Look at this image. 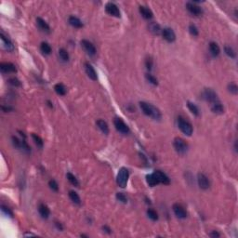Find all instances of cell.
<instances>
[{"label":"cell","mask_w":238,"mask_h":238,"mask_svg":"<svg viewBox=\"0 0 238 238\" xmlns=\"http://www.w3.org/2000/svg\"><path fill=\"white\" fill-rule=\"evenodd\" d=\"M140 106H141V109L142 110L144 115H146L148 117H151L152 118L156 119V120H160L162 117L160 111L156 107H155L154 105H152L150 103H147V102H141Z\"/></svg>","instance_id":"6da1fadb"},{"label":"cell","mask_w":238,"mask_h":238,"mask_svg":"<svg viewBox=\"0 0 238 238\" xmlns=\"http://www.w3.org/2000/svg\"><path fill=\"white\" fill-rule=\"evenodd\" d=\"M178 126L179 128L187 136H191L193 134V126L191 125L190 122H188L187 120L180 117L178 118Z\"/></svg>","instance_id":"7a4b0ae2"},{"label":"cell","mask_w":238,"mask_h":238,"mask_svg":"<svg viewBox=\"0 0 238 238\" xmlns=\"http://www.w3.org/2000/svg\"><path fill=\"white\" fill-rule=\"evenodd\" d=\"M128 176H129L128 170L126 167H121L117 177V182L121 188H125L126 186Z\"/></svg>","instance_id":"3957f363"},{"label":"cell","mask_w":238,"mask_h":238,"mask_svg":"<svg viewBox=\"0 0 238 238\" xmlns=\"http://www.w3.org/2000/svg\"><path fill=\"white\" fill-rule=\"evenodd\" d=\"M173 145H174L176 152L181 155H184L188 150V145H187L186 141L181 138H176L174 140Z\"/></svg>","instance_id":"277c9868"},{"label":"cell","mask_w":238,"mask_h":238,"mask_svg":"<svg viewBox=\"0 0 238 238\" xmlns=\"http://www.w3.org/2000/svg\"><path fill=\"white\" fill-rule=\"evenodd\" d=\"M203 98L206 102H210L211 104L216 102H219V98H218L217 93L214 90H212L211 88H206L203 91Z\"/></svg>","instance_id":"5b68a950"},{"label":"cell","mask_w":238,"mask_h":238,"mask_svg":"<svg viewBox=\"0 0 238 238\" xmlns=\"http://www.w3.org/2000/svg\"><path fill=\"white\" fill-rule=\"evenodd\" d=\"M114 124L116 128L118 130L119 132L123 133V134H127L129 132V127L122 120L121 118H116L114 120Z\"/></svg>","instance_id":"8992f818"},{"label":"cell","mask_w":238,"mask_h":238,"mask_svg":"<svg viewBox=\"0 0 238 238\" xmlns=\"http://www.w3.org/2000/svg\"><path fill=\"white\" fill-rule=\"evenodd\" d=\"M81 46L83 47V48L85 49V51H86L88 55L94 56V55L96 54V47H95V46H94L91 42H89L88 40H82V41H81Z\"/></svg>","instance_id":"52a82bcc"},{"label":"cell","mask_w":238,"mask_h":238,"mask_svg":"<svg viewBox=\"0 0 238 238\" xmlns=\"http://www.w3.org/2000/svg\"><path fill=\"white\" fill-rule=\"evenodd\" d=\"M172 208H173L174 214L176 215L177 218H179V219H185L187 217V212H186L185 208L181 205H180V204H174Z\"/></svg>","instance_id":"ba28073f"},{"label":"cell","mask_w":238,"mask_h":238,"mask_svg":"<svg viewBox=\"0 0 238 238\" xmlns=\"http://www.w3.org/2000/svg\"><path fill=\"white\" fill-rule=\"evenodd\" d=\"M197 182H198L199 187L203 190H206L209 188L210 186V182L209 180L207 179V177L203 174V173H199L197 176Z\"/></svg>","instance_id":"9c48e42d"},{"label":"cell","mask_w":238,"mask_h":238,"mask_svg":"<svg viewBox=\"0 0 238 238\" xmlns=\"http://www.w3.org/2000/svg\"><path fill=\"white\" fill-rule=\"evenodd\" d=\"M105 10L108 14L112 15V16H115V17H117L119 18L120 17V10H119L118 7L114 4V3H108L106 4L105 6Z\"/></svg>","instance_id":"30bf717a"},{"label":"cell","mask_w":238,"mask_h":238,"mask_svg":"<svg viewBox=\"0 0 238 238\" xmlns=\"http://www.w3.org/2000/svg\"><path fill=\"white\" fill-rule=\"evenodd\" d=\"M162 36L164 39L169 43L174 42L176 39V35L171 28H164L162 30Z\"/></svg>","instance_id":"8fae6325"},{"label":"cell","mask_w":238,"mask_h":238,"mask_svg":"<svg viewBox=\"0 0 238 238\" xmlns=\"http://www.w3.org/2000/svg\"><path fill=\"white\" fill-rule=\"evenodd\" d=\"M186 7L188 9V11L193 14V15H196V16H199L203 13V10L202 8L199 7L198 5L195 4V3H192V2H189L186 4Z\"/></svg>","instance_id":"7c38bea8"},{"label":"cell","mask_w":238,"mask_h":238,"mask_svg":"<svg viewBox=\"0 0 238 238\" xmlns=\"http://www.w3.org/2000/svg\"><path fill=\"white\" fill-rule=\"evenodd\" d=\"M0 70L2 73H16L17 68L11 62H2L0 63Z\"/></svg>","instance_id":"4fadbf2b"},{"label":"cell","mask_w":238,"mask_h":238,"mask_svg":"<svg viewBox=\"0 0 238 238\" xmlns=\"http://www.w3.org/2000/svg\"><path fill=\"white\" fill-rule=\"evenodd\" d=\"M85 71H86L87 77H88L90 79L94 80V81H96V80L98 79L97 73H96L94 67H93L89 62H86V63H85Z\"/></svg>","instance_id":"5bb4252c"},{"label":"cell","mask_w":238,"mask_h":238,"mask_svg":"<svg viewBox=\"0 0 238 238\" xmlns=\"http://www.w3.org/2000/svg\"><path fill=\"white\" fill-rule=\"evenodd\" d=\"M153 174L156 176V178L157 179L159 183H163V184H166V185L170 183V181H169L168 177L164 172H162L160 170H156Z\"/></svg>","instance_id":"9a60e30c"},{"label":"cell","mask_w":238,"mask_h":238,"mask_svg":"<svg viewBox=\"0 0 238 238\" xmlns=\"http://www.w3.org/2000/svg\"><path fill=\"white\" fill-rule=\"evenodd\" d=\"M140 13L141 14V16L145 19V20H151L153 18V12L150 8H148L147 7L144 6H141L140 7Z\"/></svg>","instance_id":"2e32d148"},{"label":"cell","mask_w":238,"mask_h":238,"mask_svg":"<svg viewBox=\"0 0 238 238\" xmlns=\"http://www.w3.org/2000/svg\"><path fill=\"white\" fill-rule=\"evenodd\" d=\"M0 37H1V41H2V45L4 46V47L7 50V51H12L14 49L13 44L11 43V41L9 39H7L3 34H0Z\"/></svg>","instance_id":"e0dca14e"},{"label":"cell","mask_w":238,"mask_h":238,"mask_svg":"<svg viewBox=\"0 0 238 238\" xmlns=\"http://www.w3.org/2000/svg\"><path fill=\"white\" fill-rule=\"evenodd\" d=\"M37 26L39 27L40 30H42L43 32H46V33H49L50 32L49 25L42 18H40V17L37 18Z\"/></svg>","instance_id":"ac0fdd59"},{"label":"cell","mask_w":238,"mask_h":238,"mask_svg":"<svg viewBox=\"0 0 238 238\" xmlns=\"http://www.w3.org/2000/svg\"><path fill=\"white\" fill-rule=\"evenodd\" d=\"M38 211L43 219H47L49 217V214H50L49 208L45 204H40L38 206Z\"/></svg>","instance_id":"d6986e66"},{"label":"cell","mask_w":238,"mask_h":238,"mask_svg":"<svg viewBox=\"0 0 238 238\" xmlns=\"http://www.w3.org/2000/svg\"><path fill=\"white\" fill-rule=\"evenodd\" d=\"M211 111L215 114H222L224 112V108H223L221 102L219 101V102H216L211 104Z\"/></svg>","instance_id":"ffe728a7"},{"label":"cell","mask_w":238,"mask_h":238,"mask_svg":"<svg viewBox=\"0 0 238 238\" xmlns=\"http://www.w3.org/2000/svg\"><path fill=\"white\" fill-rule=\"evenodd\" d=\"M96 124H97L98 127L102 130V132H103L104 134H108V133H109V126H108V124H107L104 120L99 119V120H97Z\"/></svg>","instance_id":"44dd1931"},{"label":"cell","mask_w":238,"mask_h":238,"mask_svg":"<svg viewBox=\"0 0 238 238\" xmlns=\"http://www.w3.org/2000/svg\"><path fill=\"white\" fill-rule=\"evenodd\" d=\"M68 21H69V23H70L73 27H75V28H82V27H83V22L80 21L77 17L70 16Z\"/></svg>","instance_id":"7402d4cb"},{"label":"cell","mask_w":238,"mask_h":238,"mask_svg":"<svg viewBox=\"0 0 238 238\" xmlns=\"http://www.w3.org/2000/svg\"><path fill=\"white\" fill-rule=\"evenodd\" d=\"M209 50H210L211 54L214 57L218 56L220 54V52H221V48H220L219 45L217 43H215V42H210L209 43Z\"/></svg>","instance_id":"603a6c76"},{"label":"cell","mask_w":238,"mask_h":238,"mask_svg":"<svg viewBox=\"0 0 238 238\" xmlns=\"http://www.w3.org/2000/svg\"><path fill=\"white\" fill-rule=\"evenodd\" d=\"M149 30H150V32H151L152 34L156 35V36L159 35V34L162 32L160 25H159L158 23H156V22H151V23L149 24Z\"/></svg>","instance_id":"cb8c5ba5"},{"label":"cell","mask_w":238,"mask_h":238,"mask_svg":"<svg viewBox=\"0 0 238 238\" xmlns=\"http://www.w3.org/2000/svg\"><path fill=\"white\" fill-rule=\"evenodd\" d=\"M54 89H55L56 93L59 94V95H61V96H63V95L66 94V87H65L64 85L62 84V83L56 84L55 87H54Z\"/></svg>","instance_id":"d4e9b609"},{"label":"cell","mask_w":238,"mask_h":238,"mask_svg":"<svg viewBox=\"0 0 238 238\" xmlns=\"http://www.w3.org/2000/svg\"><path fill=\"white\" fill-rule=\"evenodd\" d=\"M146 181H147V183H148L150 186H152V187H154V186L159 184V181H157V179L156 178V176H155L154 174L147 175V176H146Z\"/></svg>","instance_id":"484cf974"},{"label":"cell","mask_w":238,"mask_h":238,"mask_svg":"<svg viewBox=\"0 0 238 238\" xmlns=\"http://www.w3.org/2000/svg\"><path fill=\"white\" fill-rule=\"evenodd\" d=\"M40 49H41V51H42L44 54H47V55L50 54L51 51H52L50 45H49L48 43H47V42L41 43V45H40Z\"/></svg>","instance_id":"4316f807"},{"label":"cell","mask_w":238,"mask_h":238,"mask_svg":"<svg viewBox=\"0 0 238 238\" xmlns=\"http://www.w3.org/2000/svg\"><path fill=\"white\" fill-rule=\"evenodd\" d=\"M66 177H67V180L69 181V182H70L72 185H74V186H76V187H78V186H79V181H78V180L77 179V177H76L75 175H73L72 173L68 172L67 175H66Z\"/></svg>","instance_id":"83f0119b"},{"label":"cell","mask_w":238,"mask_h":238,"mask_svg":"<svg viewBox=\"0 0 238 238\" xmlns=\"http://www.w3.org/2000/svg\"><path fill=\"white\" fill-rule=\"evenodd\" d=\"M187 107H188V109L191 111V113H192L193 115L198 117L199 109L198 107H197L195 103H193V102H187Z\"/></svg>","instance_id":"f1b7e54d"},{"label":"cell","mask_w":238,"mask_h":238,"mask_svg":"<svg viewBox=\"0 0 238 238\" xmlns=\"http://www.w3.org/2000/svg\"><path fill=\"white\" fill-rule=\"evenodd\" d=\"M69 197L70 199L77 205H80L81 203V200H80L79 196L77 195V193H76L75 191H70L69 192Z\"/></svg>","instance_id":"f546056e"},{"label":"cell","mask_w":238,"mask_h":238,"mask_svg":"<svg viewBox=\"0 0 238 238\" xmlns=\"http://www.w3.org/2000/svg\"><path fill=\"white\" fill-rule=\"evenodd\" d=\"M59 55H60V57H61V59L62 60V61H64V62H67V61H69V53L67 52V50L66 49H64V48H61L60 50H59Z\"/></svg>","instance_id":"4dcf8cb0"},{"label":"cell","mask_w":238,"mask_h":238,"mask_svg":"<svg viewBox=\"0 0 238 238\" xmlns=\"http://www.w3.org/2000/svg\"><path fill=\"white\" fill-rule=\"evenodd\" d=\"M147 215H148V217H149L152 221H156L158 220V214H157V212H156V210L152 209V208H150V209L147 210Z\"/></svg>","instance_id":"1f68e13d"},{"label":"cell","mask_w":238,"mask_h":238,"mask_svg":"<svg viewBox=\"0 0 238 238\" xmlns=\"http://www.w3.org/2000/svg\"><path fill=\"white\" fill-rule=\"evenodd\" d=\"M32 138H33L35 143L37 145V147H39V148H42V147H43V143H44V142H43V140L40 138L37 134L33 133V134H32Z\"/></svg>","instance_id":"d6a6232c"},{"label":"cell","mask_w":238,"mask_h":238,"mask_svg":"<svg viewBox=\"0 0 238 238\" xmlns=\"http://www.w3.org/2000/svg\"><path fill=\"white\" fill-rule=\"evenodd\" d=\"M224 51H225V53H226V55L227 56H229V57H231V58H236V52H235V50L231 47H228V46H226L225 47H224Z\"/></svg>","instance_id":"836d02e7"},{"label":"cell","mask_w":238,"mask_h":238,"mask_svg":"<svg viewBox=\"0 0 238 238\" xmlns=\"http://www.w3.org/2000/svg\"><path fill=\"white\" fill-rule=\"evenodd\" d=\"M48 186L52 191H55V192L59 191V185H58V183L55 180H50L48 181Z\"/></svg>","instance_id":"e575fe53"},{"label":"cell","mask_w":238,"mask_h":238,"mask_svg":"<svg viewBox=\"0 0 238 238\" xmlns=\"http://www.w3.org/2000/svg\"><path fill=\"white\" fill-rule=\"evenodd\" d=\"M189 32L194 37H197L199 34L198 29H197V27L195 24H190V26H189Z\"/></svg>","instance_id":"d590c367"},{"label":"cell","mask_w":238,"mask_h":238,"mask_svg":"<svg viewBox=\"0 0 238 238\" xmlns=\"http://www.w3.org/2000/svg\"><path fill=\"white\" fill-rule=\"evenodd\" d=\"M145 77H146V79L148 80L151 84H153V85H155V86L158 85V81H157V79H156L153 75H151V74H146V75H145Z\"/></svg>","instance_id":"8d00e7d4"},{"label":"cell","mask_w":238,"mask_h":238,"mask_svg":"<svg viewBox=\"0 0 238 238\" xmlns=\"http://www.w3.org/2000/svg\"><path fill=\"white\" fill-rule=\"evenodd\" d=\"M228 89H229V91H230L231 93H233V94H237L238 87L236 83H231V84H229Z\"/></svg>","instance_id":"74e56055"},{"label":"cell","mask_w":238,"mask_h":238,"mask_svg":"<svg viewBox=\"0 0 238 238\" xmlns=\"http://www.w3.org/2000/svg\"><path fill=\"white\" fill-rule=\"evenodd\" d=\"M117 200H119L120 202L124 203V204H126V203L127 202L126 196L123 193H117Z\"/></svg>","instance_id":"f35d334b"},{"label":"cell","mask_w":238,"mask_h":238,"mask_svg":"<svg viewBox=\"0 0 238 238\" xmlns=\"http://www.w3.org/2000/svg\"><path fill=\"white\" fill-rule=\"evenodd\" d=\"M1 209H2V211L6 214V215H7V216H9V217H13V213H12V211L8 208V207H7V206H1Z\"/></svg>","instance_id":"ab89813d"},{"label":"cell","mask_w":238,"mask_h":238,"mask_svg":"<svg viewBox=\"0 0 238 238\" xmlns=\"http://www.w3.org/2000/svg\"><path fill=\"white\" fill-rule=\"evenodd\" d=\"M7 82H8V84H10V85L13 86V87H19V86L21 85V82L17 79V78H15V77L9 78Z\"/></svg>","instance_id":"60d3db41"},{"label":"cell","mask_w":238,"mask_h":238,"mask_svg":"<svg viewBox=\"0 0 238 238\" xmlns=\"http://www.w3.org/2000/svg\"><path fill=\"white\" fill-rule=\"evenodd\" d=\"M145 65H146V68H147L149 71H151L152 68H153V60H152L151 58L146 59V61H145Z\"/></svg>","instance_id":"b9f144b4"},{"label":"cell","mask_w":238,"mask_h":238,"mask_svg":"<svg viewBox=\"0 0 238 238\" xmlns=\"http://www.w3.org/2000/svg\"><path fill=\"white\" fill-rule=\"evenodd\" d=\"M209 236H210V237H220L221 236H220L219 233H217L216 231H214V232H212V233L209 234Z\"/></svg>","instance_id":"7bdbcfd3"},{"label":"cell","mask_w":238,"mask_h":238,"mask_svg":"<svg viewBox=\"0 0 238 238\" xmlns=\"http://www.w3.org/2000/svg\"><path fill=\"white\" fill-rule=\"evenodd\" d=\"M102 229H103V230H104L106 233H108V234H111V229H110L108 226H106V225H105V226H103V227H102Z\"/></svg>","instance_id":"ee69618b"},{"label":"cell","mask_w":238,"mask_h":238,"mask_svg":"<svg viewBox=\"0 0 238 238\" xmlns=\"http://www.w3.org/2000/svg\"><path fill=\"white\" fill-rule=\"evenodd\" d=\"M56 226L58 227V229H60V230H62V226L61 224H59V222H56Z\"/></svg>","instance_id":"f6af8a7d"},{"label":"cell","mask_w":238,"mask_h":238,"mask_svg":"<svg viewBox=\"0 0 238 238\" xmlns=\"http://www.w3.org/2000/svg\"><path fill=\"white\" fill-rule=\"evenodd\" d=\"M47 104H48V106H49V107H51V108L53 107V105L51 104V102H50L49 101H47Z\"/></svg>","instance_id":"bcb514c9"}]
</instances>
